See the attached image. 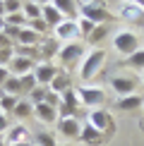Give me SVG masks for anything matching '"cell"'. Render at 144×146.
<instances>
[{
    "label": "cell",
    "mask_w": 144,
    "mask_h": 146,
    "mask_svg": "<svg viewBox=\"0 0 144 146\" xmlns=\"http://www.w3.org/2000/svg\"><path fill=\"white\" fill-rule=\"evenodd\" d=\"M79 12H82L84 19H91L94 24H111V22L118 19L113 12L106 10V3H103V0H87V3L82 5Z\"/></svg>",
    "instance_id": "1"
},
{
    "label": "cell",
    "mask_w": 144,
    "mask_h": 146,
    "mask_svg": "<svg viewBox=\"0 0 144 146\" xmlns=\"http://www.w3.org/2000/svg\"><path fill=\"white\" fill-rule=\"evenodd\" d=\"M106 58H108V55H106L103 48H94L91 53H87V58H84V60H82V65H79V77L84 79V82L94 79V77H96V72L103 67Z\"/></svg>",
    "instance_id": "2"
},
{
    "label": "cell",
    "mask_w": 144,
    "mask_h": 146,
    "mask_svg": "<svg viewBox=\"0 0 144 146\" xmlns=\"http://www.w3.org/2000/svg\"><path fill=\"white\" fill-rule=\"evenodd\" d=\"M139 84H142V79L139 77H135V74H115V77H111V89L115 91V94L123 98V96H132V94H137V89H139Z\"/></svg>",
    "instance_id": "3"
},
{
    "label": "cell",
    "mask_w": 144,
    "mask_h": 146,
    "mask_svg": "<svg viewBox=\"0 0 144 146\" xmlns=\"http://www.w3.org/2000/svg\"><path fill=\"white\" fill-rule=\"evenodd\" d=\"M113 46H115V50L120 53V55L130 58L132 53L139 50V38H137L135 31H127V29H123V31H118L115 36H113Z\"/></svg>",
    "instance_id": "4"
},
{
    "label": "cell",
    "mask_w": 144,
    "mask_h": 146,
    "mask_svg": "<svg viewBox=\"0 0 144 146\" xmlns=\"http://www.w3.org/2000/svg\"><path fill=\"white\" fill-rule=\"evenodd\" d=\"M77 96H79L82 106L91 108V110H94V108H101L103 101H106L103 89H96V86H79V89H77Z\"/></svg>",
    "instance_id": "5"
},
{
    "label": "cell",
    "mask_w": 144,
    "mask_h": 146,
    "mask_svg": "<svg viewBox=\"0 0 144 146\" xmlns=\"http://www.w3.org/2000/svg\"><path fill=\"white\" fill-rule=\"evenodd\" d=\"M82 55H84V43L82 41H70V43L60 46V53H58V58L63 60V65H67V67L75 65Z\"/></svg>",
    "instance_id": "6"
},
{
    "label": "cell",
    "mask_w": 144,
    "mask_h": 146,
    "mask_svg": "<svg viewBox=\"0 0 144 146\" xmlns=\"http://www.w3.org/2000/svg\"><path fill=\"white\" fill-rule=\"evenodd\" d=\"M89 125H94L99 132H103V134H111L113 132V120L111 115H108L103 108H94L91 113H89Z\"/></svg>",
    "instance_id": "7"
},
{
    "label": "cell",
    "mask_w": 144,
    "mask_h": 146,
    "mask_svg": "<svg viewBox=\"0 0 144 146\" xmlns=\"http://www.w3.org/2000/svg\"><path fill=\"white\" fill-rule=\"evenodd\" d=\"M58 67L55 65H51V62H39L34 67V77H36V82H39V86H51V82L55 79L58 74Z\"/></svg>",
    "instance_id": "8"
},
{
    "label": "cell",
    "mask_w": 144,
    "mask_h": 146,
    "mask_svg": "<svg viewBox=\"0 0 144 146\" xmlns=\"http://www.w3.org/2000/svg\"><path fill=\"white\" fill-rule=\"evenodd\" d=\"M58 132L67 139H77L82 134V122L77 117H60L58 120Z\"/></svg>",
    "instance_id": "9"
},
{
    "label": "cell",
    "mask_w": 144,
    "mask_h": 146,
    "mask_svg": "<svg viewBox=\"0 0 144 146\" xmlns=\"http://www.w3.org/2000/svg\"><path fill=\"white\" fill-rule=\"evenodd\" d=\"M53 31H55V36H58V38L67 41V43L82 36V31H79V24H77V22H70V19H65L63 24H58V27L53 29Z\"/></svg>",
    "instance_id": "10"
},
{
    "label": "cell",
    "mask_w": 144,
    "mask_h": 146,
    "mask_svg": "<svg viewBox=\"0 0 144 146\" xmlns=\"http://www.w3.org/2000/svg\"><path fill=\"white\" fill-rule=\"evenodd\" d=\"M51 5L65 17V19H70V22L79 19V7H77L75 0H51Z\"/></svg>",
    "instance_id": "11"
},
{
    "label": "cell",
    "mask_w": 144,
    "mask_h": 146,
    "mask_svg": "<svg viewBox=\"0 0 144 146\" xmlns=\"http://www.w3.org/2000/svg\"><path fill=\"white\" fill-rule=\"evenodd\" d=\"M118 17L120 19H127V22H142L144 19V10L135 3H123L118 7Z\"/></svg>",
    "instance_id": "12"
},
{
    "label": "cell",
    "mask_w": 144,
    "mask_h": 146,
    "mask_svg": "<svg viewBox=\"0 0 144 146\" xmlns=\"http://www.w3.org/2000/svg\"><path fill=\"white\" fill-rule=\"evenodd\" d=\"M142 106H144V96H139V94L123 96V98L115 101V108H118V110H125V113H137Z\"/></svg>",
    "instance_id": "13"
},
{
    "label": "cell",
    "mask_w": 144,
    "mask_h": 146,
    "mask_svg": "<svg viewBox=\"0 0 144 146\" xmlns=\"http://www.w3.org/2000/svg\"><path fill=\"white\" fill-rule=\"evenodd\" d=\"M34 115L41 120V122H46V125H53V122H58V120H60L58 108L48 106V103H39V106H34Z\"/></svg>",
    "instance_id": "14"
},
{
    "label": "cell",
    "mask_w": 144,
    "mask_h": 146,
    "mask_svg": "<svg viewBox=\"0 0 144 146\" xmlns=\"http://www.w3.org/2000/svg\"><path fill=\"white\" fill-rule=\"evenodd\" d=\"M7 70H10V74H15V77L29 74V72H34V60H29V58H22V55H15Z\"/></svg>",
    "instance_id": "15"
},
{
    "label": "cell",
    "mask_w": 144,
    "mask_h": 146,
    "mask_svg": "<svg viewBox=\"0 0 144 146\" xmlns=\"http://www.w3.org/2000/svg\"><path fill=\"white\" fill-rule=\"evenodd\" d=\"M79 139L82 141H87V144H91V146H99V144H103V139H106V134L103 132H99L94 125H82V134H79Z\"/></svg>",
    "instance_id": "16"
},
{
    "label": "cell",
    "mask_w": 144,
    "mask_h": 146,
    "mask_svg": "<svg viewBox=\"0 0 144 146\" xmlns=\"http://www.w3.org/2000/svg\"><path fill=\"white\" fill-rule=\"evenodd\" d=\"M41 17H43V22H46L51 29H55L58 24H63V22H65V17L60 15V12L53 7V5H43V7H41Z\"/></svg>",
    "instance_id": "17"
},
{
    "label": "cell",
    "mask_w": 144,
    "mask_h": 146,
    "mask_svg": "<svg viewBox=\"0 0 144 146\" xmlns=\"http://www.w3.org/2000/svg\"><path fill=\"white\" fill-rule=\"evenodd\" d=\"M29 129L24 125H10V134L5 137V141H7V146L10 144H22V141H29Z\"/></svg>",
    "instance_id": "18"
},
{
    "label": "cell",
    "mask_w": 144,
    "mask_h": 146,
    "mask_svg": "<svg viewBox=\"0 0 144 146\" xmlns=\"http://www.w3.org/2000/svg\"><path fill=\"white\" fill-rule=\"evenodd\" d=\"M46 36H41V34H36L31 31L29 27H24L22 31H19V38H17V43L19 46H41V41H43Z\"/></svg>",
    "instance_id": "19"
},
{
    "label": "cell",
    "mask_w": 144,
    "mask_h": 146,
    "mask_svg": "<svg viewBox=\"0 0 144 146\" xmlns=\"http://www.w3.org/2000/svg\"><path fill=\"white\" fill-rule=\"evenodd\" d=\"M48 89L55 91V94H65L67 89H72V79H70V74H67V72H58L55 79L51 82V86H48Z\"/></svg>",
    "instance_id": "20"
},
{
    "label": "cell",
    "mask_w": 144,
    "mask_h": 146,
    "mask_svg": "<svg viewBox=\"0 0 144 146\" xmlns=\"http://www.w3.org/2000/svg\"><path fill=\"white\" fill-rule=\"evenodd\" d=\"M108 34H111V24H96V29H94L91 34H89L87 43H91V46H99V43L106 38Z\"/></svg>",
    "instance_id": "21"
},
{
    "label": "cell",
    "mask_w": 144,
    "mask_h": 146,
    "mask_svg": "<svg viewBox=\"0 0 144 146\" xmlns=\"http://www.w3.org/2000/svg\"><path fill=\"white\" fill-rule=\"evenodd\" d=\"M39 48H41V58H53V55H58V53H60L58 38H43Z\"/></svg>",
    "instance_id": "22"
},
{
    "label": "cell",
    "mask_w": 144,
    "mask_h": 146,
    "mask_svg": "<svg viewBox=\"0 0 144 146\" xmlns=\"http://www.w3.org/2000/svg\"><path fill=\"white\" fill-rule=\"evenodd\" d=\"M15 55H22V58H29V60H41V48L39 46H17L15 48Z\"/></svg>",
    "instance_id": "23"
},
{
    "label": "cell",
    "mask_w": 144,
    "mask_h": 146,
    "mask_svg": "<svg viewBox=\"0 0 144 146\" xmlns=\"http://www.w3.org/2000/svg\"><path fill=\"white\" fill-rule=\"evenodd\" d=\"M3 91H5V94H10V96H17V98H19V96H22V82H19V77L12 74L7 82L3 84Z\"/></svg>",
    "instance_id": "24"
},
{
    "label": "cell",
    "mask_w": 144,
    "mask_h": 146,
    "mask_svg": "<svg viewBox=\"0 0 144 146\" xmlns=\"http://www.w3.org/2000/svg\"><path fill=\"white\" fill-rule=\"evenodd\" d=\"M17 103H19V98H17V96L0 94V110H3L5 115H12V110L17 108Z\"/></svg>",
    "instance_id": "25"
},
{
    "label": "cell",
    "mask_w": 144,
    "mask_h": 146,
    "mask_svg": "<svg viewBox=\"0 0 144 146\" xmlns=\"http://www.w3.org/2000/svg\"><path fill=\"white\" fill-rule=\"evenodd\" d=\"M19 82H22V96H29L36 86H39V82H36L34 72H29V74H22V77H19Z\"/></svg>",
    "instance_id": "26"
},
{
    "label": "cell",
    "mask_w": 144,
    "mask_h": 146,
    "mask_svg": "<svg viewBox=\"0 0 144 146\" xmlns=\"http://www.w3.org/2000/svg\"><path fill=\"white\" fill-rule=\"evenodd\" d=\"M31 113H34V106H31V103H29L27 98H24V101H19V103H17V108L12 110V115H15V117H19V120L29 117Z\"/></svg>",
    "instance_id": "27"
},
{
    "label": "cell",
    "mask_w": 144,
    "mask_h": 146,
    "mask_svg": "<svg viewBox=\"0 0 144 146\" xmlns=\"http://www.w3.org/2000/svg\"><path fill=\"white\" fill-rule=\"evenodd\" d=\"M125 65H130V67L144 72V48H139L137 53H132L130 58H125Z\"/></svg>",
    "instance_id": "28"
},
{
    "label": "cell",
    "mask_w": 144,
    "mask_h": 146,
    "mask_svg": "<svg viewBox=\"0 0 144 146\" xmlns=\"http://www.w3.org/2000/svg\"><path fill=\"white\" fill-rule=\"evenodd\" d=\"M5 24H10V27H19V29H24L29 24V19H27V15L24 12H15V15H7L5 17Z\"/></svg>",
    "instance_id": "29"
},
{
    "label": "cell",
    "mask_w": 144,
    "mask_h": 146,
    "mask_svg": "<svg viewBox=\"0 0 144 146\" xmlns=\"http://www.w3.org/2000/svg\"><path fill=\"white\" fill-rule=\"evenodd\" d=\"M46 94H48V86H36L31 94L27 96V101L31 103V106H39V103H43V101H46Z\"/></svg>",
    "instance_id": "30"
},
{
    "label": "cell",
    "mask_w": 144,
    "mask_h": 146,
    "mask_svg": "<svg viewBox=\"0 0 144 146\" xmlns=\"http://www.w3.org/2000/svg\"><path fill=\"white\" fill-rule=\"evenodd\" d=\"M24 15H27V19H41V5H36L34 0H29V3H24Z\"/></svg>",
    "instance_id": "31"
},
{
    "label": "cell",
    "mask_w": 144,
    "mask_h": 146,
    "mask_svg": "<svg viewBox=\"0 0 144 146\" xmlns=\"http://www.w3.org/2000/svg\"><path fill=\"white\" fill-rule=\"evenodd\" d=\"M27 27L31 29V31L41 34V36H46L48 31H51V27H48V24L43 22V17H41V19H29V24H27Z\"/></svg>",
    "instance_id": "32"
},
{
    "label": "cell",
    "mask_w": 144,
    "mask_h": 146,
    "mask_svg": "<svg viewBox=\"0 0 144 146\" xmlns=\"http://www.w3.org/2000/svg\"><path fill=\"white\" fill-rule=\"evenodd\" d=\"M36 146H58L55 137L48 134V132H36Z\"/></svg>",
    "instance_id": "33"
},
{
    "label": "cell",
    "mask_w": 144,
    "mask_h": 146,
    "mask_svg": "<svg viewBox=\"0 0 144 146\" xmlns=\"http://www.w3.org/2000/svg\"><path fill=\"white\" fill-rule=\"evenodd\" d=\"M24 10V3L22 0H5V17L7 15H15V12H22Z\"/></svg>",
    "instance_id": "34"
},
{
    "label": "cell",
    "mask_w": 144,
    "mask_h": 146,
    "mask_svg": "<svg viewBox=\"0 0 144 146\" xmlns=\"http://www.w3.org/2000/svg\"><path fill=\"white\" fill-rule=\"evenodd\" d=\"M15 58V48H0V67H10Z\"/></svg>",
    "instance_id": "35"
},
{
    "label": "cell",
    "mask_w": 144,
    "mask_h": 146,
    "mask_svg": "<svg viewBox=\"0 0 144 146\" xmlns=\"http://www.w3.org/2000/svg\"><path fill=\"white\" fill-rule=\"evenodd\" d=\"M77 24H79V31H82L84 38H89V34L96 29V24H94L91 19H84V17H82V19H77Z\"/></svg>",
    "instance_id": "36"
},
{
    "label": "cell",
    "mask_w": 144,
    "mask_h": 146,
    "mask_svg": "<svg viewBox=\"0 0 144 146\" xmlns=\"http://www.w3.org/2000/svg\"><path fill=\"white\" fill-rule=\"evenodd\" d=\"M60 101H63V98H60V94H55V91L48 89V94H46V101H43V103H48V106H53V108H58V106H60Z\"/></svg>",
    "instance_id": "37"
},
{
    "label": "cell",
    "mask_w": 144,
    "mask_h": 146,
    "mask_svg": "<svg viewBox=\"0 0 144 146\" xmlns=\"http://www.w3.org/2000/svg\"><path fill=\"white\" fill-rule=\"evenodd\" d=\"M7 129H10V117L0 110V134H3V132H7Z\"/></svg>",
    "instance_id": "38"
},
{
    "label": "cell",
    "mask_w": 144,
    "mask_h": 146,
    "mask_svg": "<svg viewBox=\"0 0 144 146\" xmlns=\"http://www.w3.org/2000/svg\"><path fill=\"white\" fill-rule=\"evenodd\" d=\"M12 43H15V41H12L7 34H0V48H15Z\"/></svg>",
    "instance_id": "39"
},
{
    "label": "cell",
    "mask_w": 144,
    "mask_h": 146,
    "mask_svg": "<svg viewBox=\"0 0 144 146\" xmlns=\"http://www.w3.org/2000/svg\"><path fill=\"white\" fill-rule=\"evenodd\" d=\"M10 77H12V74H10V70H7V67H0V86H3V84L7 82Z\"/></svg>",
    "instance_id": "40"
},
{
    "label": "cell",
    "mask_w": 144,
    "mask_h": 146,
    "mask_svg": "<svg viewBox=\"0 0 144 146\" xmlns=\"http://www.w3.org/2000/svg\"><path fill=\"white\" fill-rule=\"evenodd\" d=\"M5 17V0H0V19Z\"/></svg>",
    "instance_id": "41"
},
{
    "label": "cell",
    "mask_w": 144,
    "mask_h": 146,
    "mask_svg": "<svg viewBox=\"0 0 144 146\" xmlns=\"http://www.w3.org/2000/svg\"><path fill=\"white\" fill-rule=\"evenodd\" d=\"M36 5H41V7H43V5H51V0H34Z\"/></svg>",
    "instance_id": "42"
},
{
    "label": "cell",
    "mask_w": 144,
    "mask_h": 146,
    "mask_svg": "<svg viewBox=\"0 0 144 146\" xmlns=\"http://www.w3.org/2000/svg\"><path fill=\"white\" fill-rule=\"evenodd\" d=\"M3 31H5V17L0 19V34H3Z\"/></svg>",
    "instance_id": "43"
},
{
    "label": "cell",
    "mask_w": 144,
    "mask_h": 146,
    "mask_svg": "<svg viewBox=\"0 0 144 146\" xmlns=\"http://www.w3.org/2000/svg\"><path fill=\"white\" fill-rule=\"evenodd\" d=\"M10 146H31L29 141H22V144H10Z\"/></svg>",
    "instance_id": "44"
},
{
    "label": "cell",
    "mask_w": 144,
    "mask_h": 146,
    "mask_svg": "<svg viewBox=\"0 0 144 146\" xmlns=\"http://www.w3.org/2000/svg\"><path fill=\"white\" fill-rule=\"evenodd\" d=\"M0 146H7V141H5V137L0 134Z\"/></svg>",
    "instance_id": "45"
},
{
    "label": "cell",
    "mask_w": 144,
    "mask_h": 146,
    "mask_svg": "<svg viewBox=\"0 0 144 146\" xmlns=\"http://www.w3.org/2000/svg\"><path fill=\"white\" fill-rule=\"evenodd\" d=\"M22 3H29V0H22Z\"/></svg>",
    "instance_id": "46"
},
{
    "label": "cell",
    "mask_w": 144,
    "mask_h": 146,
    "mask_svg": "<svg viewBox=\"0 0 144 146\" xmlns=\"http://www.w3.org/2000/svg\"><path fill=\"white\" fill-rule=\"evenodd\" d=\"M142 82H144V74H142Z\"/></svg>",
    "instance_id": "47"
},
{
    "label": "cell",
    "mask_w": 144,
    "mask_h": 146,
    "mask_svg": "<svg viewBox=\"0 0 144 146\" xmlns=\"http://www.w3.org/2000/svg\"><path fill=\"white\" fill-rule=\"evenodd\" d=\"M63 146H70V144H63Z\"/></svg>",
    "instance_id": "48"
}]
</instances>
